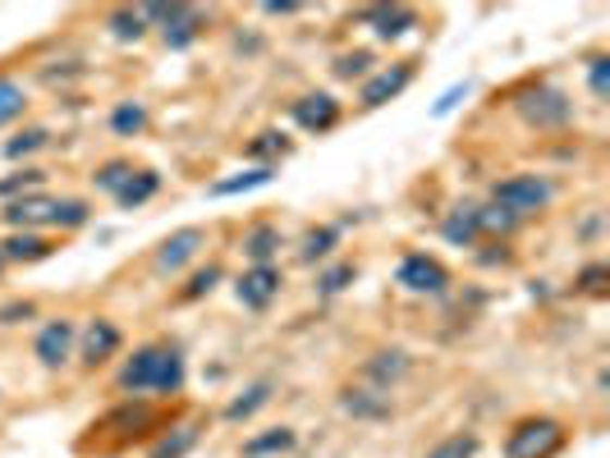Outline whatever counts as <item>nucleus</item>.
<instances>
[{"label": "nucleus", "instance_id": "1", "mask_svg": "<svg viewBox=\"0 0 610 458\" xmlns=\"http://www.w3.org/2000/svg\"><path fill=\"white\" fill-rule=\"evenodd\" d=\"M188 381V362H184V348L170 344V339H151V344H138L134 354L124 358L115 385L124 389L129 399H143V395H157V399H170L180 395Z\"/></svg>", "mask_w": 610, "mask_h": 458}, {"label": "nucleus", "instance_id": "2", "mask_svg": "<svg viewBox=\"0 0 610 458\" xmlns=\"http://www.w3.org/2000/svg\"><path fill=\"white\" fill-rule=\"evenodd\" d=\"M514 111L528 128H537V134H560V128L574 124V101H570V92H560L556 83H528L514 97Z\"/></svg>", "mask_w": 610, "mask_h": 458}, {"label": "nucleus", "instance_id": "3", "mask_svg": "<svg viewBox=\"0 0 610 458\" xmlns=\"http://www.w3.org/2000/svg\"><path fill=\"white\" fill-rule=\"evenodd\" d=\"M496 207H505L514 221H533V215H541L551 202H556V180L551 174H510V180H496L491 184V198Z\"/></svg>", "mask_w": 610, "mask_h": 458}, {"label": "nucleus", "instance_id": "4", "mask_svg": "<svg viewBox=\"0 0 610 458\" xmlns=\"http://www.w3.org/2000/svg\"><path fill=\"white\" fill-rule=\"evenodd\" d=\"M564 422L547 418V412H533V418H518L505 435V458H556L564 449Z\"/></svg>", "mask_w": 610, "mask_h": 458}, {"label": "nucleus", "instance_id": "5", "mask_svg": "<svg viewBox=\"0 0 610 458\" xmlns=\"http://www.w3.org/2000/svg\"><path fill=\"white\" fill-rule=\"evenodd\" d=\"M138 14L147 28H161V41L170 51H188L207 28V14L198 5H143Z\"/></svg>", "mask_w": 610, "mask_h": 458}, {"label": "nucleus", "instance_id": "6", "mask_svg": "<svg viewBox=\"0 0 610 458\" xmlns=\"http://www.w3.org/2000/svg\"><path fill=\"white\" fill-rule=\"evenodd\" d=\"M395 285H400L404 294L436 298V294L450 289V271H446V261L431 257V252H404L400 267H395Z\"/></svg>", "mask_w": 610, "mask_h": 458}, {"label": "nucleus", "instance_id": "7", "mask_svg": "<svg viewBox=\"0 0 610 458\" xmlns=\"http://www.w3.org/2000/svg\"><path fill=\"white\" fill-rule=\"evenodd\" d=\"M203 248H207V230H198V225L174 230L157 244V252H151V271L157 275H180L184 267H193V261L203 257Z\"/></svg>", "mask_w": 610, "mask_h": 458}, {"label": "nucleus", "instance_id": "8", "mask_svg": "<svg viewBox=\"0 0 610 458\" xmlns=\"http://www.w3.org/2000/svg\"><path fill=\"white\" fill-rule=\"evenodd\" d=\"M74 348H78V325H74L70 317H56V321H47V325L37 331L33 358L47 367V372H60V367H70Z\"/></svg>", "mask_w": 610, "mask_h": 458}, {"label": "nucleus", "instance_id": "9", "mask_svg": "<svg viewBox=\"0 0 610 458\" xmlns=\"http://www.w3.org/2000/svg\"><path fill=\"white\" fill-rule=\"evenodd\" d=\"M413 60H395V64H386V70H373V78H363L358 87V106L363 111H381L386 101H395L404 97V87L413 83Z\"/></svg>", "mask_w": 610, "mask_h": 458}, {"label": "nucleus", "instance_id": "10", "mask_svg": "<svg viewBox=\"0 0 610 458\" xmlns=\"http://www.w3.org/2000/svg\"><path fill=\"white\" fill-rule=\"evenodd\" d=\"M280 289H285V271L280 267H248L234 280V298H239V308H248V312H267L280 298Z\"/></svg>", "mask_w": 610, "mask_h": 458}, {"label": "nucleus", "instance_id": "11", "mask_svg": "<svg viewBox=\"0 0 610 458\" xmlns=\"http://www.w3.org/2000/svg\"><path fill=\"white\" fill-rule=\"evenodd\" d=\"M290 120L303 128V134H331V128L344 120V106L331 97V92H303L298 101H290Z\"/></svg>", "mask_w": 610, "mask_h": 458}, {"label": "nucleus", "instance_id": "12", "mask_svg": "<svg viewBox=\"0 0 610 458\" xmlns=\"http://www.w3.org/2000/svg\"><path fill=\"white\" fill-rule=\"evenodd\" d=\"M120 348H124V331H120L111 317H93V321H87L83 344H78L83 367H106V362L120 354Z\"/></svg>", "mask_w": 610, "mask_h": 458}, {"label": "nucleus", "instance_id": "13", "mask_svg": "<svg viewBox=\"0 0 610 458\" xmlns=\"http://www.w3.org/2000/svg\"><path fill=\"white\" fill-rule=\"evenodd\" d=\"M358 24H367L381 41H400L408 28H418V10L413 5H373V10H358Z\"/></svg>", "mask_w": 610, "mask_h": 458}, {"label": "nucleus", "instance_id": "14", "mask_svg": "<svg viewBox=\"0 0 610 458\" xmlns=\"http://www.w3.org/2000/svg\"><path fill=\"white\" fill-rule=\"evenodd\" d=\"M0 252H5V261L14 267V261H47L56 252V238L47 230H14L10 238H0Z\"/></svg>", "mask_w": 610, "mask_h": 458}, {"label": "nucleus", "instance_id": "15", "mask_svg": "<svg viewBox=\"0 0 610 458\" xmlns=\"http://www.w3.org/2000/svg\"><path fill=\"white\" fill-rule=\"evenodd\" d=\"M239 248H244V257L253 261V267H276V252L285 248V234H280V225H271V221H257V225L244 230Z\"/></svg>", "mask_w": 610, "mask_h": 458}, {"label": "nucleus", "instance_id": "16", "mask_svg": "<svg viewBox=\"0 0 610 458\" xmlns=\"http://www.w3.org/2000/svg\"><path fill=\"white\" fill-rule=\"evenodd\" d=\"M51 207H56V198H47V193H28V198H19V202H5L0 215H5L10 230H47Z\"/></svg>", "mask_w": 610, "mask_h": 458}, {"label": "nucleus", "instance_id": "17", "mask_svg": "<svg viewBox=\"0 0 610 458\" xmlns=\"http://www.w3.org/2000/svg\"><path fill=\"white\" fill-rule=\"evenodd\" d=\"M408 354H400V348H386V354H373L363 362V376L373 381V389H381V395H390L404 376H408Z\"/></svg>", "mask_w": 610, "mask_h": 458}, {"label": "nucleus", "instance_id": "18", "mask_svg": "<svg viewBox=\"0 0 610 458\" xmlns=\"http://www.w3.org/2000/svg\"><path fill=\"white\" fill-rule=\"evenodd\" d=\"M441 238H446L450 248H477V244H483V225H477V202H460L454 211H446Z\"/></svg>", "mask_w": 610, "mask_h": 458}, {"label": "nucleus", "instance_id": "19", "mask_svg": "<svg viewBox=\"0 0 610 458\" xmlns=\"http://www.w3.org/2000/svg\"><path fill=\"white\" fill-rule=\"evenodd\" d=\"M151 426V404H143V399H129L124 408H115V412H106V418L93 426V431H120L124 441H138V435Z\"/></svg>", "mask_w": 610, "mask_h": 458}, {"label": "nucleus", "instance_id": "20", "mask_svg": "<svg viewBox=\"0 0 610 458\" xmlns=\"http://www.w3.org/2000/svg\"><path fill=\"white\" fill-rule=\"evenodd\" d=\"M340 408L349 412V418H358V422H386L390 418V395H381V389H373V385L344 389Z\"/></svg>", "mask_w": 610, "mask_h": 458}, {"label": "nucleus", "instance_id": "21", "mask_svg": "<svg viewBox=\"0 0 610 458\" xmlns=\"http://www.w3.org/2000/svg\"><path fill=\"white\" fill-rule=\"evenodd\" d=\"M271 399H276V381H253V385L244 389V395H234V399L225 404V412H221V418H225L230 426H239V422L257 418V412L267 408Z\"/></svg>", "mask_w": 610, "mask_h": 458}, {"label": "nucleus", "instance_id": "22", "mask_svg": "<svg viewBox=\"0 0 610 458\" xmlns=\"http://www.w3.org/2000/svg\"><path fill=\"white\" fill-rule=\"evenodd\" d=\"M298 445V435L294 426H267V431H257L244 441V458H280V454H290Z\"/></svg>", "mask_w": 610, "mask_h": 458}, {"label": "nucleus", "instance_id": "23", "mask_svg": "<svg viewBox=\"0 0 610 458\" xmlns=\"http://www.w3.org/2000/svg\"><path fill=\"white\" fill-rule=\"evenodd\" d=\"M276 180V165H248V170H239L230 174V180H216L207 193L211 198H239V193H253V188H267Z\"/></svg>", "mask_w": 610, "mask_h": 458}, {"label": "nucleus", "instance_id": "24", "mask_svg": "<svg viewBox=\"0 0 610 458\" xmlns=\"http://www.w3.org/2000/svg\"><path fill=\"white\" fill-rule=\"evenodd\" d=\"M340 248V225H308L303 230V238H298V261H326Z\"/></svg>", "mask_w": 610, "mask_h": 458}, {"label": "nucleus", "instance_id": "25", "mask_svg": "<svg viewBox=\"0 0 610 458\" xmlns=\"http://www.w3.org/2000/svg\"><path fill=\"white\" fill-rule=\"evenodd\" d=\"M157 193H161V174H157V170H134V180L120 188L115 207H120V211H138V207H147L151 198H157Z\"/></svg>", "mask_w": 610, "mask_h": 458}, {"label": "nucleus", "instance_id": "26", "mask_svg": "<svg viewBox=\"0 0 610 458\" xmlns=\"http://www.w3.org/2000/svg\"><path fill=\"white\" fill-rule=\"evenodd\" d=\"M87 225H93V202H87V198H56L51 225H47V230L74 234V230H87Z\"/></svg>", "mask_w": 610, "mask_h": 458}, {"label": "nucleus", "instance_id": "27", "mask_svg": "<svg viewBox=\"0 0 610 458\" xmlns=\"http://www.w3.org/2000/svg\"><path fill=\"white\" fill-rule=\"evenodd\" d=\"M290 138L280 134V128H261V134L244 147V157L253 161V165H280V157H290Z\"/></svg>", "mask_w": 610, "mask_h": 458}, {"label": "nucleus", "instance_id": "28", "mask_svg": "<svg viewBox=\"0 0 610 458\" xmlns=\"http://www.w3.org/2000/svg\"><path fill=\"white\" fill-rule=\"evenodd\" d=\"M51 174L47 170H37V165H24V170H14L0 180V202H19V198H28V193H41L47 188Z\"/></svg>", "mask_w": 610, "mask_h": 458}, {"label": "nucleus", "instance_id": "29", "mask_svg": "<svg viewBox=\"0 0 610 458\" xmlns=\"http://www.w3.org/2000/svg\"><path fill=\"white\" fill-rule=\"evenodd\" d=\"M147 124H151V115H147L143 101H120L111 111V134L115 138H143Z\"/></svg>", "mask_w": 610, "mask_h": 458}, {"label": "nucleus", "instance_id": "30", "mask_svg": "<svg viewBox=\"0 0 610 458\" xmlns=\"http://www.w3.org/2000/svg\"><path fill=\"white\" fill-rule=\"evenodd\" d=\"M198 435H203V426L198 422H184V426H174V431H166L157 445H151V454L147 458H184V454H193V445H198Z\"/></svg>", "mask_w": 610, "mask_h": 458}, {"label": "nucleus", "instance_id": "31", "mask_svg": "<svg viewBox=\"0 0 610 458\" xmlns=\"http://www.w3.org/2000/svg\"><path fill=\"white\" fill-rule=\"evenodd\" d=\"M134 161L129 157H111V161H101L97 170H93V184H97V193H111V198H120V188L134 180Z\"/></svg>", "mask_w": 610, "mask_h": 458}, {"label": "nucleus", "instance_id": "32", "mask_svg": "<svg viewBox=\"0 0 610 458\" xmlns=\"http://www.w3.org/2000/svg\"><path fill=\"white\" fill-rule=\"evenodd\" d=\"M24 111H28L24 83L10 78V74H0V128H10L14 120H24Z\"/></svg>", "mask_w": 610, "mask_h": 458}, {"label": "nucleus", "instance_id": "33", "mask_svg": "<svg viewBox=\"0 0 610 458\" xmlns=\"http://www.w3.org/2000/svg\"><path fill=\"white\" fill-rule=\"evenodd\" d=\"M477 225H483V238H496V244H505V238L518 230L514 215L496 202H477Z\"/></svg>", "mask_w": 610, "mask_h": 458}, {"label": "nucleus", "instance_id": "34", "mask_svg": "<svg viewBox=\"0 0 610 458\" xmlns=\"http://www.w3.org/2000/svg\"><path fill=\"white\" fill-rule=\"evenodd\" d=\"M41 147H51V128L33 124V128H19V134L5 147H0V151H5V161H28L33 151H41Z\"/></svg>", "mask_w": 610, "mask_h": 458}, {"label": "nucleus", "instance_id": "35", "mask_svg": "<svg viewBox=\"0 0 610 458\" xmlns=\"http://www.w3.org/2000/svg\"><path fill=\"white\" fill-rule=\"evenodd\" d=\"M354 280H358V267H354V261H331V267H321L317 271V294L321 298H335V294H344L349 285H354Z\"/></svg>", "mask_w": 610, "mask_h": 458}, {"label": "nucleus", "instance_id": "36", "mask_svg": "<svg viewBox=\"0 0 610 458\" xmlns=\"http://www.w3.org/2000/svg\"><path fill=\"white\" fill-rule=\"evenodd\" d=\"M106 28H111V37H120V41H143V37H147L143 14L129 10V5H120V10L106 14Z\"/></svg>", "mask_w": 610, "mask_h": 458}, {"label": "nucleus", "instance_id": "37", "mask_svg": "<svg viewBox=\"0 0 610 458\" xmlns=\"http://www.w3.org/2000/svg\"><path fill=\"white\" fill-rule=\"evenodd\" d=\"M606 285H610L606 261H587V267L574 275V294H587V298H606Z\"/></svg>", "mask_w": 610, "mask_h": 458}, {"label": "nucleus", "instance_id": "38", "mask_svg": "<svg viewBox=\"0 0 610 458\" xmlns=\"http://www.w3.org/2000/svg\"><path fill=\"white\" fill-rule=\"evenodd\" d=\"M477 449H483V441H477L473 431H460V435H450V441L431 445L423 458H477Z\"/></svg>", "mask_w": 610, "mask_h": 458}, {"label": "nucleus", "instance_id": "39", "mask_svg": "<svg viewBox=\"0 0 610 458\" xmlns=\"http://www.w3.org/2000/svg\"><path fill=\"white\" fill-rule=\"evenodd\" d=\"M373 51H344V55H335V64H331V70H335V78H373Z\"/></svg>", "mask_w": 610, "mask_h": 458}, {"label": "nucleus", "instance_id": "40", "mask_svg": "<svg viewBox=\"0 0 610 458\" xmlns=\"http://www.w3.org/2000/svg\"><path fill=\"white\" fill-rule=\"evenodd\" d=\"M221 280H225V271H221V261H207V267L203 271H193V280H188V289L180 294L184 302H193V298H207L216 285H221Z\"/></svg>", "mask_w": 610, "mask_h": 458}, {"label": "nucleus", "instance_id": "41", "mask_svg": "<svg viewBox=\"0 0 610 458\" xmlns=\"http://www.w3.org/2000/svg\"><path fill=\"white\" fill-rule=\"evenodd\" d=\"M587 92H593L597 101H610V55L597 51L593 60H587Z\"/></svg>", "mask_w": 610, "mask_h": 458}, {"label": "nucleus", "instance_id": "42", "mask_svg": "<svg viewBox=\"0 0 610 458\" xmlns=\"http://www.w3.org/2000/svg\"><path fill=\"white\" fill-rule=\"evenodd\" d=\"M37 317V302L33 298H10V302H0V325H24Z\"/></svg>", "mask_w": 610, "mask_h": 458}, {"label": "nucleus", "instance_id": "43", "mask_svg": "<svg viewBox=\"0 0 610 458\" xmlns=\"http://www.w3.org/2000/svg\"><path fill=\"white\" fill-rule=\"evenodd\" d=\"M468 92H473V83H468V78H464V83H454V87H446V92L436 97V106H431V115H436V120H446V115H450L454 106H460V101H464Z\"/></svg>", "mask_w": 610, "mask_h": 458}, {"label": "nucleus", "instance_id": "44", "mask_svg": "<svg viewBox=\"0 0 610 458\" xmlns=\"http://www.w3.org/2000/svg\"><path fill=\"white\" fill-rule=\"evenodd\" d=\"M298 10H303L298 0H267V5H261V14H267V18H290Z\"/></svg>", "mask_w": 610, "mask_h": 458}, {"label": "nucleus", "instance_id": "45", "mask_svg": "<svg viewBox=\"0 0 610 458\" xmlns=\"http://www.w3.org/2000/svg\"><path fill=\"white\" fill-rule=\"evenodd\" d=\"M5 267H10V261H5V252H0V275H5Z\"/></svg>", "mask_w": 610, "mask_h": 458}]
</instances>
